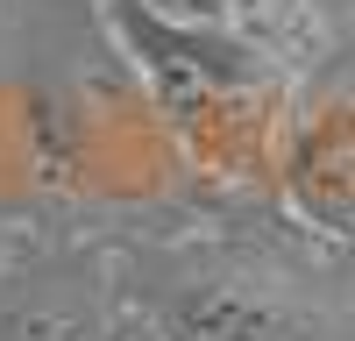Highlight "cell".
<instances>
[{"instance_id":"1","label":"cell","mask_w":355,"mask_h":341,"mask_svg":"<svg viewBox=\"0 0 355 341\" xmlns=\"http://www.w3.org/2000/svg\"><path fill=\"white\" fill-rule=\"evenodd\" d=\"M171 21H192V28H214L227 43H249L263 50L270 64H306L320 50V0H150Z\"/></svg>"},{"instance_id":"2","label":"cell","mask_w":355,"mask_h":341,"mask_svg":"<svg viewBox=\"0 0 355 341\" xmlns=\"http://www.w3.org/2000/svg\"><path fill=\"white\" fill-rule=\"evenodd\" d=\"M157 327L171 341H306L299 313L277 306L270 292H249V284H199Z\"/></svg>"}]
</instances>
